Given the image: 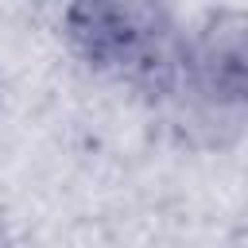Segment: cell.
<instances>
[{"label": "cell", "instance_id": "7a4b0ae2", "mask_svg": "<svg viewBox=\"0 0 248 248\" xmlns=\"http://www.w3.org/2000/svg\"><path fill=\"white\" fill-rule=\"evenodd\" d=\"M178 120L202 147H225L248 128V8H213L186 35Z\"/></svg>", "mask_w": 248, "mask_h": 248}, {"label": "cell", "instance_id": "6da1fadb", "mask_svg": "<svg viewBox=\"0 0 248 248\" xmlns=\"http://www.w3.org/2000/svg\"><path fill=\"white\" fill-rule=\"evenodd\" d=\"M62 35L85 66L151 97L170 101L182 74L186 31L159 4L89 0L62 16Z\"/></svg>", "mask_w": 248, "mask_h": 248}]
</instances>
